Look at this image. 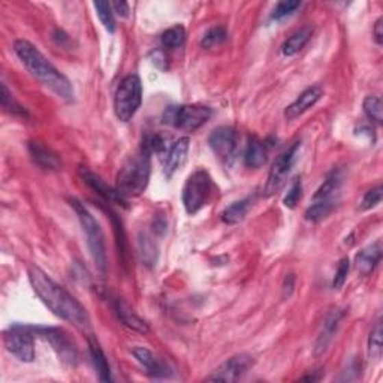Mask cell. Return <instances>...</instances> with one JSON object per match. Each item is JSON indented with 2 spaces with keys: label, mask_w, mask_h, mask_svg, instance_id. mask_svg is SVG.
I'll return each mask as SVG.
<instances>
[{
  "label": "cell",
  "mask_w": 383,
  "mask_h": 383,
  "mask_svg": "<svg viewBox=\"0 0 383 383\" xmlns=\"http://www.w3.org/2000/svg\"><path fill=\"white\" fill-rule=\"evenodd\" d=\"M186 40V30L183 26H174L164 32L162 35V44L166 48L182 47Z\"/></svg>",
  "instance_id": "cell-32"
},
{
  "label": "cell",
  "mask_w": 383,
  "mask_h": 383,
  "mask_svg": "<svg viewBox=\"0 0 383 383\" xmlns=\"http://www.w3.org/2000/svg\"><path fill=\"white\" fill-rule=\"evenodd\" d=\"M350 270V262L347 258H343L340 260L338 268H337V273L334 275V282H332V288L334 289H341L343 288V284L347 280V274Z\"/></svg>",
  "instance_id": "cell-37"
},
{
  "label": "cell",
  "mask_w": 383,
  "mask_h": 383,
  "mask_svg": "<svg viewBox=\"0 0 383 383\" xmlns=\"http://www.w3.org/2000/svg\"><path fill=\"white\" fill-rule=\"evenodd\" d=\"M88 350H90L93 365H95L97 374H99L101 380L110 382L111 380V369H110L108 360H107V356H105L103 350L101 349L99 343H97L92 336H88Z\"/></svg>",
  "instance_id": "cell-22"
},
{
  "label": "cell",
  "mask_w": 383,
  "mask_h": 383,
  "mask_svg": "<svg viewBox=\"0 0 383 383\" xmlns=\"http://www.w3.org/2000/svg\"><path fill=\"white\" fill-rule=\"evenodd\" d=\"M132 354L136 358V361L145 367V370H147V373L150 374V376L166 378L169 374L168 367L160 360H158L151 350H149L147 347L136 346V347L132 349Z\"/></svg>",
  "instance_id": "cell-18"
},
{
  "label": "cell",
  "mask_w": 383,
  "mask_h": 383,
  "mask_svg": "<svg viewBox=\"0 0 383 383\" xmlns=\"http://www.w3.org/2000/svg\"><path fill=\"white\" fill-rule=\"evenodd\" d=\"M322 95H323V90L319 86H312V87L306 88V90L301 93L286 110H284V119L295 120L299 116H303L306 111L314 107V103L321 99Z\"/></svg>",
  "instance_id": "cell-14"
},
{
  "label": "cell",
  "mask_w": 383,
  "mask_h": 383,
  "mask_svg": "<svg viewBox=\"0 0 383 383\" xmlns=\"http://www.w3.org/2000/svg\"><path fill=\"white\" fill-rule=\"evenodd\" d=\"M382 193H383L382 186H376V187H373V189H370L369 192L365 193V197L362 198L361 210L367 211V210H371L374 207H378L380 201H382Z\"/></svg>",
  "instance_id": "cell-36"
},
{
  "label": "cell",
  "mask_w": 383,
  "mask_h": 383,
  "mask_svg": "<svg viewBox=\"0 0 383 383\" xmlns=\"http://www.w3.org/2000/svg\"><path fill=\"white\" fill-rule=\"evenodd\" d=\"M299 6H301V2H298V0H283V2L277 3L275 10L271 15V18L273 20H282L284 17H288V15L295 12Z\"/></svg>",
  "instance_id": "cell-34"
},
{
  "label": "cell",
  "mask_w": 383,
  "mask_h": 383,
  "mask_svg": "<svg viewBox=\"0 0 383 383\" xmlns=\"http://www.w3.org/2000/svg\"><path fill=\"white\" fill-rule=\"evenodd\" d=\"M138 250H140V258L144 262V265L153 267L154 264H156L158 247L149 235H145V234L140 235V238H138Z\"/></svg>",
  "instance_id": "cell-26"
},
{
  "label": "cell",
  "mask_w": 383,
  "mask_h": 383,
  "mask_svg": "<svg viewBox=\"0 0 383 383\" xmlns=\"http://www.w3.org/2000/svg\"><path fill=\"white\" fill-rule=\"evenodd\" d=\"M143 102V84L141 79L135 73L127 75L117 87L116 97H114V111L120 121L132 120L136 111L140 110Z\"/></svg>",
  "instance_id": "cell-7"
},
{
  "label": "cell",
  "mask_w": 383,
  "mask_h": 383,
  "mask_svg": "<svg viewBox=\"0 0 383 383\" xmlns=\"http://www.w3.org/2000/svg\"><path fill=\"white\" fill-rule=\"evenodd\" d=\"M29 280L36 295L60 319L81 332H90L92 322L84 306L38 267L29 268Z\"/></svg>",
  "instance_id": "cell-1"
},
{
  "label": "cell",
  "mask_w": 383,
  "mask_h": 383,
  "mask_svg": "<svg viewBox=\"0 0 383 383\" xmlns=\"http://www.w3.org/2000/svg\"><path fill=\"white\" fill-rule=\"evenodd\" d=\"M341 183H343V175H341L340 171H332L327 180L314 193L312 206L306 211L307 220L317 223L332 213V210L336 208L338 202Z\"/></svg>",
  "instance_id": "cell-6"
},
{
  "label": "cell",
  "mask_w": 383,
  "mask_h": 383,
  "mask_svg": "<svg viewBox=\"0 0 383 383\" xmlns=\"http://www.w3.org/2000/svg\"><path fill=\"white\" fill-rule=\"evenodd\" d=\"M312 34H313V29L310 26H304V27H301L299 30H297L295 34H293L286 40V42L283 44V47H282L283 55L292 57V55H295L298 51L303 50L306 44L308 42V39L312 38Z\"/></svg>",
  "instance_id": "cell-24"
},
{
  "label": "cell",
  "mask_w": 383,
  "mask_h": 383,
  "mask_svg": "<svg viewBox=\"0 0 383 383\" xmlns=\"http://www.w3.org/2000/svg\"><path fill=\"white\" fill-rule=\"evenodd\" d=\"M299 149H301V143H295L275 159L273 168L270 169V174H268V180L264 189L265 197H271V195L277 193L282 189L283 184L286 183L291 171L293 165H295Z\"/></svg>",
  "instance_id": "cell-9"
},
{
  "label": "cell",
  "mask_w": 383,
  "mask_h": 383,
  "mask_svg": "<svg viewBox=\"0 0 383 383\" xmlns=\"http://www.w3.org/2000/svg\"><path fill=\"white\" fill-rule=\"evenodd\" d=\"M71 206L75 210L81 227L86 232L87 246L88 250H90L93 262L97 271L103 277L107 274V254H105V237L102 227L97 223V220L93 217L90 211L86 208L83 202H79L78 199H71Z\"/></svg>",
  "instance_id": "cell-4"
},
{
  "label": "cell",
  "mask_w": 383,
  "mask_h": 383,
  "mask_svg": "<svg viewBox=\"0 0 383 383\" xmlns=\"http://www.w3.org/2000/svg\"><path fill=\"white\" fill-rule=\"evenodd\" d=\"M226 38H227V32L223 26L211 27L207 34L202 36L201 47L206 48V50H210V48H214L222 44Z\"/></svg>",
  "instance_id": "cell-31"
},
{
  "label": "cell",
  "mask_w": 383,
  "mask_h": 383,
  "mask_svg": "<svg viewBox=\"0 0 383 383\" xmlns=\"http://www.w3.org/2000/svg\"><path fill=\"white\" fill-rule=\"evenodd\" d=\"M93 6L96 8L97 17H99L101 23L103 24V27L107 29L110 34H114V32H116V20H114V11L111 8V3L97 0V2L93 3Z\"/></svg>",
  "instance_id": "cell-28"
},
{
  "label": "cell",
  "mask_w": 383,
  "mask_h": 383,
  "mask_svg": "<svg viewBox=\"0 0 383 383\" xmlns=\"http://www.w3.org/2000/svg\"><path fill=\"white\" fill-rule=\"evenodd\" d=\"M380 259H382V243L376 241L373 243L371 246L362 249L360 254L356 255L355 267L362 275H369L374 271V268L380 264Z\"/></svg>",
  "instance_id": "cell-19"
},
{
  "label": "cell",
  "mask_w": 383,
  "mask_h": 383,
  "mask_svg": "<svg viewBox=\"0 0 383 383\" xmlns=\"http://www.w3.org/2000/svg\"><path fill=\"white\" fill-rule=\"evenodd\" d=\"M79 175L83 177V180L84 183L88 186V187H92V189L97 193V195H101V197L105 199V201H108V202H116V203H121V206H126V198L121 197V195L119 193L117 189H114V187L108 186L107 183H105L102 178L92 173L90 169L88 168H79Z\"/></svg>",
  "instance_id": "cell-15"
},
{
  "label": "cell",
  "mask_w": 383,
  "mask_h": 383,
  "mask_svg": "<svg viewBox=\"0 0 383 383\" xmlns=\"http://www.w3.org/2000/svg\"><path fill=\"white\" fill-rule=\"evenodd\" d=\"M150 151L143 145V149L130 156L126 164L120 168L117 175L116 189L123 198H135L147 189L151 173Z\"/></svg>",
  "instance_id": "cell-3"
},
{
  "label": "cell",
  "mask_w": 383,
  "mask_h": 383,
  "mask_svg": "<svg viewBox=\"0 0 383 383\" xmlns=\"http://www.w3.org/2000/svg\"><path fill=\"white\" fill-rule=\"evenodd\" d=\"M217 187L206 169H197L183 187V206L187 214H197L216 197Z\"/></svg>",
  "instance_id": "cell-5"
},
{
  "label": "cell",
  "mask_w": 383,
  "mask_h": 383,
  "mask_svg": "<svg viewBox=\"0 0 383 383\" xmlns=\"http://www.w3.org/2000/svg\"><path fill=\"white\" fill-rule=\"evenodd\" d=\"M211 114H213V111L210 107H206V105H178V107H168L162 120H164L165 125L193 132V130L207 123Z\"/></svg>",
  "instance_id": "cell-8"
},
{
  "label": "cell",
  "mask_w": 383,
  "mask_h": 383,
  "mask_svg": "<svg viewBox=\"0 0 383 383\" xmlns=\"http://www.w3.org/2000/svg\"><path fill=\"white\" fill-rule=\"evenodd\" d=\"M301 197H303V183H301L299 178H295L291 186L288 195L284 197V201H283L284 206H286L288 208H295Z\"/></svg>",
  "instance_id": "cell-35"
},
{
  "label": "cell",
  "mask_w": 383,
  "mask_h": 383,
  "mask_svg": "<svg viewBox=\"0 0 383 383\" xmlns=\"http://www.w3.org/2000/svg\"><path fill=\"white\" fill-rule=\"evenodd\" d=\"M250 208V198H244L231 203L230 207H226L222 213V220L226 225H237L241 220L246 217L247 211Z\"/></svg>",
  "instance_id": "cell-25"
},
{
  "label": "cell",
  "mask_w": 383,
  "mask_h": 383,
  "mask_svg": "<svg viewBox=\"0 0 383 383\" xmlns=\"http://www.w3.org/2000/svg\"><path fill=\"white\" fill-rule=\"evenodd\" d=\"M114 310H116L119 319L123 322V325H126L127 328L134 330L136 332H141V334H147L150 331L149 323L130 310V307L126 303H123L121 299L114 301Z\"/></svg>",
  "instance_id": "cell-20"
},
{
  "label": "cell",
  "mask_w": 383,
  "mask_h": 383,
  "mask_svg": "<svg viewBox=\"0 0 383 383\" xmlns=\"http://www.w3.org/2000/svg\"><path fill=\"white\" fill-rule=\"evenodd\" d=\"M3 341L8 352L18 358L20 361L32 362L35 360L34 337L27 328L14 327L11 331L5 332Z\"/></svg>",
  "instance_id": "cell-11"
},
{
  "label": "cell",
  "mask_w": 383,
  "mask_h": 383,
  "mask_svg": "<svg viewBox=\"0 0 383 383\" xmlns=\"http://www.w3.org/2000/svg\"><path fill=\"white\" fill-rule=\"evenodd\" d=\"M108 214L112 220V226H114V232H116V240H117V249H119V255L120 258L123 259V264L127 265V241H126V234L123 230V225H121V220L117 217V214L111 211L110 208L107 210Z\"/></svg>",
  "instance_id": "cell-27"
},
{
  "label": "cell",
  "mask_w": 383,
  "mask_h": 383,
  "mask_svg": "<svg viewBox=\"0 0 383 383\" xmlns=\"http://www.w3.org/2000/svg\"><path fill=\"white\" fill-rule=\"evenodd\" d=\"M111 8L114 12L120 15V17L126 18L129 15V3H126V2H114V3H111Z\"/></svg>",
  "instance_id": "cell-39"
},
{
  "label": "cell",
  "mask_w": 383,
  "mask_h": 383,
  "mask_svg": "<svg viewBox=\"0 0 383 383\" xmlns=\"http://www.w3.org/2000/svg\"><path fill=\"white\" fill-rule=\"evenodd\" d=\"M267 153L268 147L264 141H260L259 138L251 136L249 138V144L246 153H244V162L249 168H260L265 165L267 162Z\"/></svg>",
  "instance_id": "cell-21"
},
{
  "label": "cell",
  "mask_w": 383,
  "mask_h": 383,
  "mask_svg": "<svg viewBox=\"0 0 383 383\" xmlns=\"http://www.w3.org/2000/svg\"><path fill=\"white\" fill-rule=\"evenodd\" d=\"M343 317H345L343 310H334L328 314L327 319H325L322 331L319 334V337H317L316 345H314L316 356L325 354V350L328 349L334 336L337 334V330L340 328V323H341V321H343Z\"/></svg>",
  "instance_id": "cell-16"
},
{
  "label": "cell",
  "mask_w": 383,
  "mask_h": 383,
  "mask_svg": "<svg viewBox=\"0 0 383 383\" xmlns=\"http://www.w3.org/2000/svg\"><path fill=\"white\" fill-rule=\"evenodd\" d=\"M189 145H190L189 138L184 136V138H180V140H177L173 144V147H171L169 151L166 153L165 165H164V174L166 178L173 177L177 171L180 169V166L184 164L187 151H189Z\"/></svg>",
  "instance_id": "cell-17"
},
{
  "label": "cell",
  "mask_w": 383,
  "mask_h": 383,
  "mask_svg": "<svg viewBox=\"0 0 383 383\" xmlns=\"http://www.w3.org/2000/svg\"><path fill=\"white\" fill-rule=\"evenodd\" d=\"M14 51L32 73V77L36 78L40 84L50 88L64 101L71 102L73 99V87L68 77H64L34 44L26 39H18L14 44Z\"/></svg>",
  "instance_id": "cell-2"
},
{
  "label": "cell",
  "mask_w": 383,
  "mask_h": 383,
  "mask_svg": "<svg viewBox=\"0 0 383 383\" xmlns=\"http://www.w3.org/2000/svg\"><path fill=\"white\" fill-rule=\"evenodd\" d=\"M382 321H378L371 328L369 337V355L373 361L380 360L382 356Z\"/></svg>",
  "instance_id": "cell-30"
},
{
  "label": "cell",
  "mask_w": 383,
  "mask_h": 383,
  "mask_svg": "<svg viewBox=\"0 0 383 383\" xmlns=\"http://www.w3.org/2000/svg\"><path fill=\"white\" fill-rule=\"evenodd\" d=\"M364 112L374 123L382 125L383 121V105L379 96H367L364 99Z\"/></svg>",
  "instance_id": "cell-29"
},
{
  "label": "cell",
  "mask_w": 383,
  "mask_h": 383,
  "mask_svg": "<svg viewBox=\"0 0 383 383\" xmlns=\"http://www.w3.org/2000/svg\"><path fill=\"white\" fill-rule=\"evenodd\" d=\"M374 40L380 45L383 42V18H379L376 21V24H374Z\"/></svg>",
  "instance_id": "cell-40"
},
{
  "label": "cell",
  "mask_w": 383,
  "mask_h": 383,
  "mask_svg": "<svg viewBox=\"0 0 383 383\" xmlns=\"http://www.w3.org/2000/svg\"><path fill=\"white\" fill-rule=\"evenodd\" d=\"M255 365L254 356L249 354H237L231 356L230 360H226L222 365L213 371L207 380H216V382H237L243 378L251 367Z\"/></svg>",
  "instance_id": "cell-12"
},
{
  "label": "cell",
  "mask_w": 383,
  "mask_h": 383,
  "mask_svg": "<svg viewBox=\"0 0 383 383\" xmlns=\"http://www.w3.org/2000/svg\"><path fill=\"white\" fill-rule=\"evenodd\" d=\"M293 288H295V275L288 274L286 279H284V282H283V288H282L283 298H289L292 295Z\"/></svg>",
  "instance_id": "cell-38"
},
{
  "label": "cell",
  "mask_w": 383,
  "mask_h": 383,
  "mask_svg": "<svg viewBox=\"0 0 383 383\" xmlns=\"http://www.w3.org/2000/svg\"><path fill=\"white\" fill-rule=\"evenodd\" d=\"M0 102H2V107L8 112L15 114V116H17V114H20V116H26V111L23 110L21 105H18L17 102H15L11 92L8 90L6 84H3V83H2V86H0Z\"/></svg>",
  "instance_id": "cell-33"
},
{
  "label": "cell",
  "mask_w": 383,
  "mask_h": 383,
  "mask_svg": "<svg viewBox=\"0 0 383 383\" xmlns=\"http://www.w3.org/2000/svg\"><path fill=\"white\" fill-rule=\"evenodd\" d=\"M35 331L40 336H44L48 341H50L55 354L59 355L60 360L64 364L75 365L78 361V352L75 346H73L72 340L63 330L59 328H35Z\"/></svg>",
  "instance_id": "cell-13"
},
{
  "label": "cell",
  "mask_w": 383,
  "mask_h": 383,
  "mask_svg": "<svg viewBox=\"0 0 383 383\" xmlns=\"http://www.w3.org/2000/svg\"><path fill=\"white\" fill-rule=\"evenodd\" d=\"M211 150L226 166L232 165L238 151V134L231 126H220L208 138Z\"/></svg>",
  "instance_id": "cell-10"
},
{
  "label": "cell",
  "mask_w": 383,
  "mask_h": 383,
  "mask_svg": "<svg viewBox=\"0 0 383 383\" xmlns=\"http://www.w3.org/2000/svg\"><path fill=\"white\" fill-rule=\"evenodd\" d=\"M29 151L32 154V159L35 160V164H38L40 168L44 169H59L60 162L55 158V154L51 153L47 147L40 145L38 143H30L29 144Z\"/></svg>",
  "instance_id": "cell-23"
}]
</instances>
